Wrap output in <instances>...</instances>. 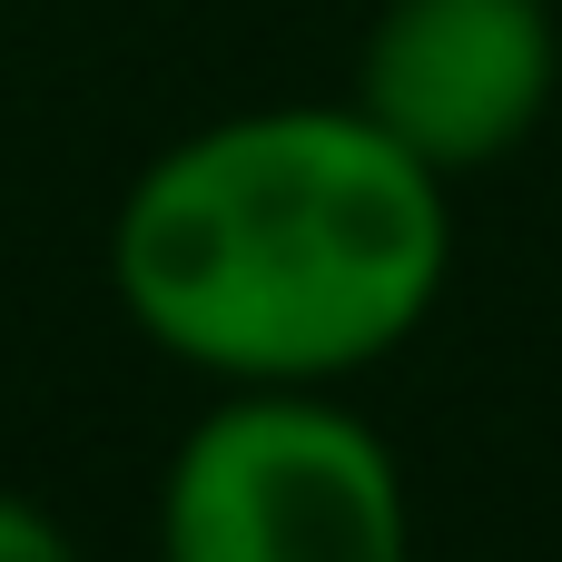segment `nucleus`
Segmentation results:
<instances>
[{
    "label": "nucleus",
    "mask_w": 562,
    "mask_h": 562,
    "mask_svg": "<svg viewBox=\"0 0 562 562\" xmlns=\"http://www.w3.org/2000/svg\"><path fill=\"white\" fill-rule=\"evenodd\" d=\"M454 277V178L356 99H267L168 138L109 207L119 316L207 385H356Z\"/></svg>",
    "instance_id": "f257e3e1"
},
{
    "label": "nucleus",
    "mask_w": 562,
    "mask_h": 562,
    "mask_svg": "<svg viewBox=\"0 0 562 562\" xmlns=\"http://www.w3.org/2000/svg\"><path fill=\"white\" fill-rule=\"evenodd\" d=\"M346 99L435 178H484L553 119L562 20L553 0H385L356 40Z\"/></svg>",
    "instance_id": "7ed1b4c3"
},
{
    "label": "nucleus",
    "mask_w": 562,
    "mask_h": 562,
    "mask_svg": "<svg viewBox=\"0 0 562 562\" xmlns=\"http://www.w3.org/2000/svg\"><path fill=\"white\" fill-rule=\"evenodd\" d=\"M158 562H415V494L346 385H217L158 464Z\"/></svg>",
    "instance_id": "f03ea898"
},
{
    "label": "nucleus",
    "mask_w": 562,
    "mask_h": 562,
    "mask_svg": "<svg viewBox=\"0 0 562 562\" xmlns=\"http://www.w3.org/2000/svg\"><path fill=\"white\" fill-rule=\"evenodd\" d=\"M0 562H79V533H69L40 494L0 484Z\"/></svg>",
    "instance_id": "20e7f679"
}]
</instances>
